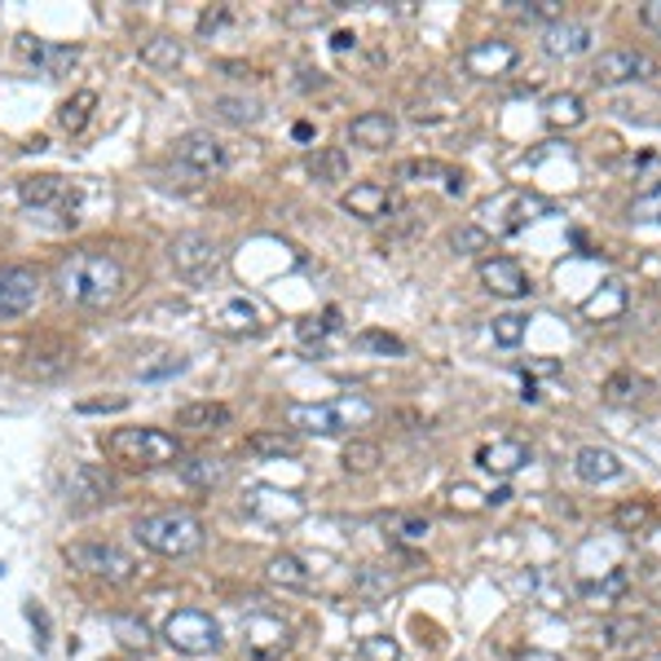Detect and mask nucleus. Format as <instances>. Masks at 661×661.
<instances>
[{
	"label": "nucleus",
	"mask_w": 661,
	"mask_h": 661,
	"mask_svg": "<svg viewBox=\"0 0 661 661\" xmlns=\"http://www.w3.org/2000/svg\"><path fill=\"white\" fill-rule=\"evenodd\" d=\"M234 411L225 402H190L177 411V428H190V433H217V428H229Z\"/></svg>",
	"instance_id": "obj_24"
},
{
	"label": "nucleus",
	"mask_w": 661,
	"mask_h": 661,
	"mask_svg": "<svg viewBox=\"0 0 661 661\" xmlns=\"http://www.w3.org/2000/svg\"><path fill=\"white\" fill-rule=\"evenodd\" d=\"M335 327H339V314H335V309H327L323 318H314V323H300V339H305V344H314V339H327Z\"/></svg>",
	"instance_id": "obj_48"
},
{
	"label": "nucleus",
	"mask_w": 661,
	"mask_h": 661,
	"mask_svg": "<svg viewBox=\"0 0 661 661\" xmlns=\"http://www.w3.org/2000/svg\"><path fill=\"white\" fill-rule=\"evenodd\" d=\"M525 371H530V375H555L560 362H555V357H534V362H525Z\"/></svg>",
	"instance_id": "obj_53"
},
{
	"label": "nucleus",
	"mask_w": 661,
	"mask_h": 661,
	"mask_svg": "<svg viewBox=\"0 0 661 661\" xmlns=\"http://www.w3.org/2000/svg\"><path fill=\"white\" fill-rule=\"evenodd\" d=\"M305 168H309V177H314V181L335 186V181H344V177H348V155H344L339 146H323V150H314V155L305 159Z\"/></svg>",
	"instance_id": "obj_29"
},
{
	"label": "nucleus",
	"mask_w": 661,
	"mask_h": 661,
	"mask_svg": "<svg viewBox=\"0 0 661 661\" xmlns=\"http://www.w3.org/2000/svg\"><path fill=\"white\" fill-rule=\"evenodd\" d=\"M132 534H137L141 547L159 551V555H168V560H186V555L204 551V539H208L204 521H199L195 512H186V507L146 512V516L132 525Z\"/></svg>",
	"instance_id": "obj_2"
},
{
	"label": "nucleus",
	"mask_w": 661,
	"mask_h": 661,
	"mask_svg": "<svg viewBox=\"0 0 661 661\" xmlns=\"http://www.w3.org/2000/svg\"><path fill=\"white\" fill-rule=\"evenodd\" d=\"M18 199H22L27 208H49V213H62L67 225H76L80 190H76L67 177H53V172H45V177H27V181H18Z\"/></svg>",
	"instance_id": "obj_10"
},
{
	"label": "nucleus",
	"mask_w": 661,
	"mask_h": 661,
	"mask_svg": "<svg viewBox=\"0 0 661 661\" xmlns=\"http://www.w3.org/2000/svg\"><path fill=\"white\" fill-rule=\"evenodd\" d=\"M604 397H609V402H618V406H631V402H640V397H644V384H640L631 371H618V375H609V379H604Z\"/></svg>",
	"instance_id": "obj_37"
},
{
	"label": "nucleus",
	"mask_w": 661,
	"mask_h": 661,
	"mask_svg": "<svg viewBox=\"0 0 661 661\" xmlns=\"http://www.w3.org/2000/svg\"><path fill=\"white\" fill-rule=\"evenodd\" d=\"M265 578L274 582V586H283V591H309V569H305V560L300 555H292V551H278V555H269V564H265Z\"/></svg>",
	"instance_id": "obj_25"
},
{
	"label": "nucleus",
	"mask_w": 661,
	"mask_h": 661,
	"mask_svg": "<svg viewBox=\"0 0 661 661\" xmlns=\"http://www.w3.org/2000/svg\"><path fill=\"white\" fill-rule=\"evenodd\" d=\"M128 397H98V402H80V415H98V411H124Z\"/></svg>",
	"instance_id": "obj_51"
},
{
	"label": "nucleus",
	"mask_w": 661,
	"mask_h": 661,
	"mask_svg": "<svg viewBox=\"0 0 661 661\" xmlns=\"http://www.w3.org/2000/svg\"><path fill=\"white\" fill-rule=\"evenodd\" d=\"M591 45H595V36H591V27L586 22H551L547 31H543V53L547 58H582V53H591Z\"/></svg>",
	"instance_id": "obj_20"
},
{
	"label": "nucleus",
	"mask_w": 661,
	"mask_h": 661,
	"mask_svg": "<svg viewBox=\"0 0 661 661\" xmlns=\"http://www.w3.org/2000/svg\"><path fill=\"white\" fill-rule=\"evenodd\" d=\"M339 463L348 467V472H375L379 463H384V450L375 445V441H362L353 437L344 445V454H339Z\"/></svg>",
	"instance_id": "obj_33"
},
{
	"label": "nucleus",
	"mask_w": 661,
	"mask_h": 661,
	"mask_svg": "<svg viewBox=\"0 0 661 661\" xmlns=\"http://www.w3.org/2000/svg\"><path fill=\"white\" fill-rule=\"evenodd\" d=\"M357 348H375V353H384V357H388V353H393V357L406 353V344H402L397 335H388V331H362V335H357Z\"/></svg>",
	"instance_id": "obj_43"
},
{
	"label": "nucleus",
	"mask_w": 661,
	"mask_h": 661,
	"mask_svg": "<svg viewBox=\"0 0 661 661\" xmlns=\"http://www.w3.org/2000/svg\"><path fill=\"white\" fill-rule=\"evenodd\" d=\"M507 499H512V490H494V494H490V507H499V503H507Z\"/></svg>",
	"instance_id": "obj_56"
},
{
	"label": "nucleus",
	"mask_w": 661,
	"mask_h": 661,
	"mask_svg": "<svg viewBox=\"0 0 661 661\" xmlns=\"http://www.w3.org/2000/svg\"><path fill=\"white\" fill-rule=\"evenodd\" d=\"M181 481L195 485V490H213V485L225 481V458L220 454H190L181 463Z\"/></svg>",
	"instance_id": "obj_27"
},
{
	"label": "nucleus",
	"mask_w": 661,
	"mask_h": 661,
	"mask_svg": "<svg viewBox=\"0 0 661 661\" xmlns=\"http://www.w3.org/2000/svg\"><path fill=\"white\" fill-rule=\"evenodd\" d=\"M658 76V62L640 49H604L595 62H591V80L600 89H618V85H635V80H649Z\"/></svg>",
	"instance_id": "obj_9"
},
{
	"label": "nucleus",
	"mask_w": 661,
	"mask_h": 661,
	"mask_svg": "<svg viewBox=\"0 0 661 661\" xmlns=\"http://www.w3.org/2000/svg\"><path fill=\"white\" fill-rule=\"evenodd\" d=\"M547 124L551 128H578V124H586V102L578 93H551Z\"/></svg>",
	"instance_id": "obj_30"
},
{
	"label": "nucleus",
	"mask_w": 661,
	"mask_h": 661,
	"mask_svg": "<svg viewBox=\"0 0 661 661\" xmlns=\"http://www.w3.org/2000/svg\"><path fill=\"white\" fill-rule=\"evenodd\" d=\"M62 555H67V564H76L89 578H102V582H132L137 578V560L115 543H71Z\"/></svg>",
	"instance_id": "obj_7"
},
{
	"label": "nucleus",
	"mask_w": 661,
	"mask_h": 661,
	"mask_svg": "<svg viewBox=\"0 0 661 661\" xmlns=\"http://www.w3.org/2000/svg\"><path fill=\"white\" fill-rule=\"evenodd\" d=\"M622 309H627V287L622 283H604L595 296L582 300L586 323H613V318H622Z\"/></svg>",
	"instance_id": "obj_26"
},
{
	"label": "nucleus",
	"mask_w": 661,
	"mask_h": 661,
	"mask_svg": "<svg viewBox=\"0 0 661 661\" xmlns=\"http://www.w3.org/2000/svg\"><path fill=\"white\" fill-rule=\"evenodd\" d=\"M348 137L366 150H388L397 141V119L388 110H362L353 124H348Z\"/></svg>",
	"instance_id": "obj_22"
},
{
	"label": "nucleus",
	"mask_w": 661,
	"mask_h": 661,
	"mask_svg": "<svg viewBox=\"0 0 661 661\" xmlns=\"http://www.w3.org/2000/svg\"><path fill=\"white\" fill-rule=\"evenodd\" d=\"M402 534L415 543V539H424V534H428V521H406V525H402Z\"/></svg>",
	"instance_id": "obj_54"
},
{
	"label": "nucleus",
	"mask_w": 661,
	"mask_h": 661,
	"mask_svg": "<svg viewBox=\"0 0 661 661\" xmlns=\"http://www.w3.org/2000/svg\"><path fill=\"white\" fill-rule=\"evenodd\" d=\"M300 441L292 433H256L247 437V454H260V458H283V454H296Z\"/></svg>",
	"instance_id": "obj_35"
},
{
	"label": "nucleus",
	"mask_w": 661,
	"mask_h": 661,
	"mask_svg": "<svg viewBox=\"0 0 661 661\" xmlns=\"http://www.w3.org/2000/svg\"><path fill=\"white\" fill-rule=\"evenodd\" d=\"M481 283H485V292H494V296H503V300H525V296L534 292L525 265L512 260V256H490V260H481Z\"/></svg>",
	"instance_id": "obj_14"
},
{
	"label": "nucleus",
	"mask_w": 661,
	"mask_h": 661,
	"mask_svg": "<svg viewBox=\"0 0 661 661\" xmlns=\"http://www.w3.org/2000/svg\"><path fill=\"white\" fill-rule=\"evenodd\" d=\"M622 591H627V573H622V569H613V573H609L604 582H595V586H586V595H595L600 604H609V600H618Z\"/></svg>",
	"instance_id": "obj_47"
},
{
	"label": "nucleus",
	"mask_w": 661,
	"mask_h": 661,
	"mask_svg": "<svg viewBox=\"0 0 661 661\" xmlns=\"http://www.w3.org/2000/svg\"><path fill=\"white\" fill-rule=\"evenodd\" d=\"M525 331H530V318H525V314H499V318L490 323V335H494L499 348H516V344L525 339Z\"/></svg>",
	"instance_id": "obj_36"
},
{
	"label": "nucleus",
	"mask_w": 661,
	"mask_h": 661,
	"mask_svg": "<svg viewBox=\"0 0 661 661\" xmlns=\"http://www.w3.org/2000/svg\"><path fill=\"white\" fill-rule=\"evenodd\" d=\"M177 172L186 177V186H204V181H213L217 172H225V164H229V155H225V146H220L213 132H186L181 141H177Z\"/></svg>",
	"instance_id": "obj_6"
},
{
	"label": "nucleus",
	"mask_w": 661,
	"mask_h": 661,
	"mask_svg": "<svg viewBox=\"0 0 661 661\" xmlns=\"http://www.w3.org/2000/svg\"><path fill=\"white\" fill-rule=\"evenodd\" d=\"M331 9H318V4H309V9H283V22L287 27H318V22H327Z\"/></svg>",
	"instance_id": "obj_49"
},
{
	"label": "nucleus",
	"mask_w": 661,
	"mask_h": 661,
	"mask_svg": "<svg viewBox=\"0 0 661 661\" xmlns=\"http://www.w3.org/2000/svg\"><path fill=\"white\" fill-rule=\"evenodd\" d=\"M292 631H287V622L283 618H269V613H251L247 618V644H251V653H278V649H287L292 640H287Z\"/></svg>",
	"instance_id": "obj_23"
},
{
	"label": "nucleus",
	"mask_w": 661,
	"mask_h": 661,
	"mask_svg": "<svg viewBox=\"0 0 661 661\" xmlns=\"http://www.w3.org/2000/svg\"><path fill=\"white\" fill-rule=\"evenodd\" d=\"M362 658L366 661H402V649H397V640H388V635H371V640H362Z\"/></svg>",
	"instance_id": "obj_45"
},
{
	"label": "nucleus",
	"mask_w": 661,
	"mask_h": 661,
	"mask_svg": "<svg viewBox=\"0 0 661 661\" xmlns=\"http://www.w3.org/2000/svg\"><path fill=\"white\" fill-rule=\"evenodd\" d=\"M613 521H618L622 530H631V534H635V530H644V525L653 521V507H649V503H622Z\"/></svg>",
	"instance_id": "obj_44"
},
{
	"label": "nucleus",
	"mask_w": 661,
	"mask_h": 661,
	"mask_svg": "<svg viewBox=\"0 0 661 661\" xmlns=\"http://www.w3.org/2000/svg\"><path fill=\"white\" fill-rule=\"evenodd\" d=\"M229 22V9L225 4H217V9H208L204 18H199V36H213V31H220Z\"/></svg>",
	"instance_id": "obj_50"
},
{
	"label": "nucleus",
	"mask_w": 661,
	"mask_h": 661,
	"mask_svg": "<svg viewBox=\"0 0 661 661\" xmlns=\"http://www.w3.org/2000/svg\"><path fill=\"white\" fill-rule=\"evenodd\" d=\"M67 366H71V348L53 344V353H45V344H40V348H31L27 375H36V379H53V375H62Z\"/></svg>",
	"instance_id": "obj_32"
},
{
	"label": "nucleus",
	"mask_w": 661,
	"mask_h": 661,
	"mask_svg": "<svg viewBox=\"0 0 661 661\" xmlns=\"http://www.w3.org/2000/svg\"><path fill=\"white\" fill-rule=\"evenodd\" d=\"M115 494H119L115 476H110L107 467H98V463H80V467L67 476V507H71V512L107 507V503H115Z\"/></svg>",
	"instance_id": "obj_11"
},
{
	"label": "nucleus",
	"mask_w": 661,
	"mask_h": 661,
	"mask_svg": "<svg viewBox=\"0 0 661 661\" xmlns=\"http://www.w3.org/2000/svg\"><path fill=\"white\" fill-rule=\"evenodd\" d=\"M530 458H534V450L521 437H494L476 450V467L481 472H494V476H516Z\"/></svg>",
	"instance_id": "obj_15"
},
{
	"label": "nucleus",
	"mask_w": 661,
	"mask_h": 661,
	"mask_svg": "<svg viewBox=\"0 0 661 661\" xmlns=\"http://www.w3.org/2000/svg\"><path fill=\"white\" fill-rule=\"evenodd\" d=\"M110 627H115V635H119L124 649H146V644H150V631H146V622H137V618H115Z\"/></svg>",
	"instance_id": "obj_42"
},
{
	"label": "nucleus",
	"mask_w": 661,
	"mask_h": 661,
	"mask_svg": "<svg viewBox=\"0 0 661 661\" xmlns=\"http://www.w3.org/2000/svg\"><path fill=\"white\" fill-rule=\"evenodd\" d=\"M40 300V274L31 265H0V323L31 314Z\"/></svg>",
	"instance_id": "obj_12"
},
{
	"label": "nucleus",
	"mask_w": 661,
	"mask_h": 661,
	"mask_svg": "<svg viewBox=\"0 0 661 661\" xmlns=\"http://www.w3.org/2000/svg\"><path fill=\"white\" fill-rule=\"evenodd\" d=\"M375 420V406L366 397H331V402H296L287 406V428L309 437H339L353 428H366Z\"/></svg>",
	"instance_id": "obj_3"
},
{
	"label": "nucleus",
	"mask_w": 661,
	"mask_h": 661,
	"mask_svg": "<svg viewBox=\"0 0 661 661\" xmlns=\"http://www.w3.org/2000/svg\"><path fill=\"white\" fill-rule=\"evenodd\" d=\"M141 62L155 67V71H177L186 62V45L177 36H155L141 45Z\"/></svg>",
	"instance_id": "obj_28"
},
{
	"label": "nucleus",
	"mask_w": 661,
	"mask_h": 661,
	"mask_svg": "<svg viewBox=\"0 0 661 661\" xmlns=\"http://www.w3.org/2000/svg\"><path fill=\"white\" fill-rule=\"evenodd\" d=\"M627 463L609 450V445H582L573 454V476L586 481V485H609V481H622Z\"/></svg>",
	"instance_id": "obj_17"
},
{
	"label": "nucleus",
	"mask_w": 661,
	"mask_h": 661,
	"mask_svg": "<svg viewBox=\"0 0 661 661\" xmlns=\"http://www.w3.org/2000/svg\"><path fill=\"white\" fill-rule=\"evenodd\" d=\"M53 287L67 305H80V309H110L128 296V269L124 260L107 251V247H76L58 274H53Z\"/></svg>",
	"instance_id": "obj_1"
},
{
	"label": "nucleus",
	"mask_w": 661,
	"mask_h": 661,
	"mask_svg": "<svg viewBox=\"0 0 661 661\" xmlns=\"http://www.w3.org/2000/svg\"><path fill=\"white\" fill-rule=\"evenodd\" d=\"M18 49H22V58L36 62L45 76H67V71L80 62V49H76V45H45V40L18 36Z\"/></svg>",
	"instance_id": "obj_21"
},
{
	"label": "nucleus",
	"mask_w": 661,
	"mask_h": 661,
	"mask_svg": "<svg viewBox=\"0 0 661 661\" xmlns=\"http://www.w3.org/2000/svg\"><path fill=\"white\" fill-rule=\"evenodd\" d=\"M353 586H357V595H366V600H384V595L397 586V578H393L388 569H375V564H366V569L357 573V582H353Z\"/></svg>",
	"instance_id": "obj_38"
},
{
	"label": "nucleus",
	"mask_w": 661,
	"mask_h": 661,
	"mask_svg": "<svg viewBox=\"0 0 661 661\" xmlns=\"http://www.w3.org/2000/svg\"><path fill=\"white\" fill-rule=\"evenodd\" d=\"M450 247L463 251V256L485 251V247H490V229H485V225H458V229H450Z\"/></svg>",
	"instance_id": "obj_40"
},
{
	"label": "nucleus",
	"mask_w": 661,
	"mask_h": 661,
	"mask_svg": "<svg viewBox=\"0 0 661 661\" xmlns=\"http://www.w3.org/2000/svg\"><path fill=\"white\" fill-rule=\"evenodd\" d=\"M339 208L348 217H362V220H384L393 213V190L379 186V181H357L353 190L339 195Z\"/></svg>",
	"instance_id": "obj_19"
},
{
	"label": "nucleus",
	"mask_w": 661,
	"mask_h": 661,
	"mask_svg": "<svg viewBox=\"0 0 661 661\" xmlns=\"http://www.w3.org/2000/svg\"><path fill=\"white\" fill-rule=\"evenodd\" d=\"M107 454L124 467H137V472H150V467H168L181 458V445L172 433L164 428H119L107 437Z\"/></svg>",
	"instance_id": "obj_4"
},
{
	"label": "nucleus",
	"mask_w": 661,
	"mask_h": 661,
	"mask_svg": "<svg viewBox=\"0 0 661 661\" xmlns=\"http://www.w3.org/2000/svg\"><path fill=\"white\" fill-rule=\"evenodd\" d=\"M512 4V13H521V18H530V22H564V4L560 0H507Z\"/></svg>",
	"instance_id": "obj_39"
},
{
	"label": "nucleus",
	"mask_w": 661,
	"mask_h": 661,
	"mask_svg": "<svg viewBox=\"0 0 661 661\" xmlns=\"http://www.w3.org/2000/svg\"><path fill=\"white\" fill-rule=\"evenodd\" d=\"M213 107H217V115L225 124H238V128H247V124H256L265 115V107L256 98H217Z\"/></svg>",
	"instance_id": "obj_34"
},
{
	"label": "nucleus",
	"mask_w": 661,
	"mask_h": 661,
	"mask_svg": "<svg viewBox=\"0 0 661 661\" xmlns=\"http://www.w3.org/2000/svg\"><path fill=\"white\" fill-rule=\"evenodd\" d=\"M93 107H98V93H93V89H85V93H76L71 102H62V107H58V124H62L67 132H85V128H89V119H93Z\"/></svg>",
	"instance_id": "obj_31"
},
{
	"label": "nucleus",
	"mask_w": 661,
	"mask_h": 661,
	"mask_svg": "<svg viewBox=\"0 0 661 661\" xmlns=\"http://www.w3.org/2000/svg\"><path fill=\"white\" fill-rule=\"evenodd\" d=\"M168 260H172V269L181 274V278H190V283H204V278H213L220 265H225V251H220L217 238H208V234H177L172 238V247H168Z\"/></svg>",
	"instance_id": "obj_8"
},
{
	"label": "nucleus",
	"mask_w": 661,
	"mask_h": 661,
	"mask_svg": "<svg viewBox=\"0 0 661 661\" xmlns=\"http://www.w3.org/2000/svg\"><path fill=\"white\" fill-rule=\"evenodd\" d=\"M164 640L186 653V658H204V653H217L220 649V627L213 622V613L204 609H181L164 622Z\"/></svg>",
	"instance_id": "obj_5"
},
{
	"label": "nucleus",
	"mask_w": 661,
	"mask_h": 661,
	"mask_svg": "<svg viewBox=\"0 0 661 661\" xmlns=\"http://www.w3.org/2000/svg\"><path fill=\"white\" fill-rule=\"evenodd\" d=\"M331 45H335V49H353V45H357V36H353V31H335V40H331Z\"/></svg>",
	"instance_id": "obj_55"
},
{
	"label": "nucleus",
	"mask_w": 661,
	"mask_h": 661,
	"mask_svg": "<svg viewBox=\"0 0 661 661\" xmlns=\"http://www.w3.org/2000/svg\"><path fill=\"white\" fill-rule=\"evenodd\" d=\"M247 512L256 516V521H269V525H292V521H300L305 516V503L296 499V494H287V490H269V485H256L251 494H247Z\"/></svg>",
	"instance_id": "obj_16"
},
{
	"label": "nucleus",
	"mask_w": 661,
	"mask_h": 661,
	"mask_svg": "<svg viewBox=\"0 0 661 661\" xmlns=\"http://www.w3.org/2000/svg\"><path fill=\"white\" fill-rule=\"evenodd\" d=\"M213 327L220 335H256V331H265V314H260L256 300L229 296V300H220L217 309H213Z\"/></svg>",
	"instance_id": "obj_18"
},
{
	"label": "nucleus",
	"mask_w": 661,
	"mask_h": 661,
	"mask_svg": "<svg viewBox=\"0 0 661 661\" xmlns=\"http://www.w3.org/2000/svg\"><path fill=\"white\" fill-rule=\"evenodd\" d=\"M516 62H521V53H516L512 40H476V45H467V53H463V71L476 76V80H499V76H507Z\"/></svg>",
	"instance_id": "obj_13"
},
{
	"label": "nucleus",
	"mask_w": 661,
	"mask_h": 661,
	"mask_svg": "<svg viewBox=\"0 0 661 661\" xmlns=\"http://www.w3.org/2000/svg\"><path fill=\"white\" fill-rule=\"evenodd\" d=\"M640 631H644V622H635V618H618V622H604V627H600V644L622 649V644H631Z\"/></svg>",
	"instance_id": "obj_41"
},
{
	"label": "nucleus",
	"mask_w": 661,
	"mask_h": 661,
	"mask_svg": "<svg viewBox=\"0 0 661 661\" xmlns=\"http://www.w3.org/2000/svg\"><path fill=\"white\" fill-rule=\"evenodd\" d=\"M640 22H644L649 31H661V0H644V4H640Z\"/></svg>",
	"instance_id": "obj_52"
},
{
	"label": "nucleus",
	"mask_w": 661,
	"mask_h": 661,
	"mask_svg": "<svg viewBox=\"0 0 661 661\" xmlns=\"http://www.w3.org/2000/svg\"><path fill=\"white\" fill-rule=\"evenodd\" d=\"M177 371H186V357L181 353H159V362L141 366V379H164V375H177Z\"/></svg>",
	"instance_id": "obj_46"
}]
</instances>
